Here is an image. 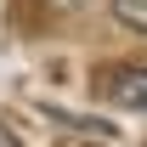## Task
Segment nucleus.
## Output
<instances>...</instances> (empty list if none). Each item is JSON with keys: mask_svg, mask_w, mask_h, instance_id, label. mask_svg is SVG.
<instances>
[{"mask_svg": "<svg viewBox=\"0 0 147 147\" xmlns=\"http://www.w3.org/2000/svg\"><path fill=\"white\" fill-rule=\"evenodd\" d=\"M96 85H102L108 102H125V108H142L147 113V68H108Z\"/></svg>", "mask_w": 147, "mask_h": 147, "instance_id": "1", "label": "nucleus"}, {"mask_svg": "<svg viewBox=\"0 0 147 147\" xmlns=\"http://www.w3.org/2000/svg\"><path fill=\"white\" fill-rule=\"evenodd\" d=\"M113 17L136 34H147V0H113Z\"/></svg>", "mask_w": 147, "mask_h": 147, "instance_id": "2", "label": "nucleus"}, {"mask_svg": "<svg viewBox=\"0 0 147 147\" xmlns=\"http://www.w3.org/2000/svg\"><path fill=\"white\" fill-rule=\"evenodd\" d=\"M0 147H23L17 136H11V125H0Z\"/></svg>", "mask_w": 147, "mask_h": 147, "instance_id": "3", "label": "nucleus"}]
</instances>
